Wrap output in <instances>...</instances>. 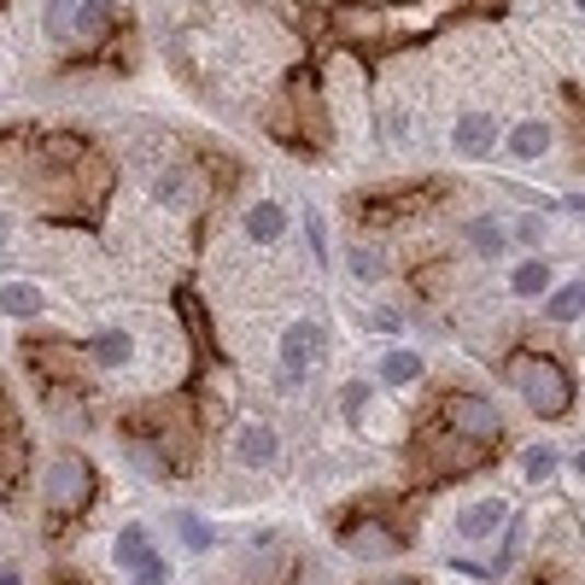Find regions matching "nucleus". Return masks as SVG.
Segmentation results:
<instances>
[{"label":"nucleus","mask_w":585,"mask_h":585,"mask_svg":"<svg viewBox=\"0 0 585 585\" xmlns=\"http://www.w3.org/2000/svg\"><path fill=\"white\" fill-rule=\"evenodd\" d=\"M364 404H369V381H346V387H340V410H346V416H364Z\"/></svg>","instance_id":"30"},{"label":"nucleus","mask_w":585,"mask_h":585,"mask_svg":"<svg viewBox=\"0 0 585 585\" xmlns=\"http://www.w3.org/2000/svg\"><path fill=\"white\" fill-rule=\"evenodd\" d=\"M509 521H515V509L504 504V497H474V504L457 515V539H462V544H486V539H497Z\"/></svg>","instance_id":"7"},{"label":"nucleus","mask_w":585,"mask_h":585,"mask_svg":"<svg viewBox=\"0 0 585 585\" xmlns=\"http://www.w3.org/2000/svg\"><path fill=\"white\" fill-rule=\"evenodd\" d=\"M497 147H504V124H497V112H462L451 124V152H457V159H492Z\"/></svg>","instance_id":"6"},{"label":"nucleus","mask_w":585,"mask_h":585,"mask_svg":"<svg viewBox=\"0 0 585 585\" xmlns=\"http://www.w3.org/2000/svg\"><path fill=\"white\" fill-rule=\"evenodd\" d=\"M509 240H521V246H539V240H544V217H539V211H521V217H515V229H509Z\"/></svg>","instance_id":"28"},{"label":"nucleus","mask_w":585,"mask_h":585,"mask_svg":"<svg viewBox=\"0 0 585 585\" xmlns=\"http://www.w3.org/2000/svg\"><path fill=\"white\" fill-rule=\"evenodd\" d=\"M504 152H509V159H521V164H539L550 152V124H544V117H521V124H509L504 129Z\"/></svg>","instance_id":"9"},{"label":"nucleus","mask_w":585,"mask_h":585,"mask_svg":"<svg viewBox=\"0 0 585 585\" xmlns=\"http://www.w3.org/2000/svg\"><path fill=\"white\" fill-rule=\"evenodd\" d=\"M282 234H287V205H282V199L246 205V240H257V246H275Z\"/></svg>","instance_id":"10"},{"label":"nucleus","mask_w":585,"mask_h":585,"mask_svg":"<svg viewBox=\"0 0 585 585\" xmlns=\"http://www.w3.org/2000/svg\"><path fill=\"white\" fill-rule=\"evenodd\" d=\"M567 469H574V474L585 480V445H580V451H574V457H567Z\"/></svg>","instance_id":"32"},{"label":"nucleus","mask_w":585,"mask_h":585,"mask_svg":"<svg viewBox=\"0 0 585 585\" xmlns=\"http://www.w3.org/2000/svg\"><path fill=\"white\" fill-rule=\"evenodd\" d=\"M574 7H580V12H585V0H574Z\"/></svg>","instance_id":"38"},{"label":"nucleus","mask_w":585,"mask_h":585,"mask_svg":"<svg viewBox=\"0 0 585 585\" xmlns=\"http://www.w3.org/2000/svg\"><path fill=\"white\" fill-rule=\"evenodd\" d=\"M346 269H352V282H381V275H387V257L375 252V246H352V252H346Z\"/></svg>","instance_id":"23"},{"label":"nucleus","mask_w":585,"mask_h":585,"mask_svg":"<svg viewBox=\"0 0 585 585\" xmlns=\"http://www.w3.org/2000/svg\"><path fill=\"white\" fill-rule=\"evenodd\" d=\"M521 544H527V527H521V521H509V527H504V550H497V562H486V574H492V580H504L509 567H515V557H521Z\"/></svg>","instance_id":"24"},{"label":"nucleus","mask_w":585,"mask_h":585,"mask_svg":"<svg viewBox=\"0 0 585 585\" xmlns=\"http://www.w3.org/2000/svg\"><path fill=\"white\" fill-rule=\"evenodd\" d=\"M282 375H299V381H311V369L322 364V352H329V329H322L317 317H292L282 329Z\"/></svg>","instance_id":"5"},{"label":"nucleus","mask_w":585,"mask_h":585,"mask_svg":"<svg viewBox=\"0 0 585 585\" xmlns=\"http://www.w3.org/2000/svg\"><path fill=\"white\" fill-rule=\"evenodd\" d=\"M129 357H135L129 329H100V334H94V364H100V369H124Z\"/></svg>","instance_id":"20"},{"label":"nucleus","mask_w":585,"mask_h":585,"mask_svg":"<svg viewBox=\"0 0 585 585\" xmlns=\"http://www.w3.org/2000/svg\"><path fill=\"white\" fill-rule=\"evenodd\" d=\"M24 357L47 375V381H77V346H71V340H54V346H30Z\"/></svg>","instance_id":"13"},{"label":"nucleus","mask_w":585,"mask_h":585,"mask_svg":"<svg viewBox=\"0 0 585 585\" xmlns=\"http://www.w3.org/2000/svg\"><path fill=\"white\" fill-rule=\"evenodd\" d=\"M486 451H492V445H480V439H462V434H451V427H439V422H434V434L422 439L416 462H422L427 474H445V480H457V474H474L480 462H486Z\"/></svg>","instance_id":"4"},{"label":"nucleus","mask_w":585,"mask_h":585,"mask_svg":"<svg viewBox=\"0 0 585 585\" xmlns=\"http://www.w3.org/2000/svg\"><path fill=\"white\" fill-rule=\"evenodd\" d=\"M0 311H7L12 322H30V317L47 311V299H42L36 282H0Z\"/></svg>","instance_id":"14"},{"label":"nucleus","mask_w":585,"mask_h":585,"mask_svg":"<svg viewBox=\"0 0 585 585\" xmlns=\"http://www.w3.org/2000/svg\"><path fill=\"white\" fill-rule=\"evenodd\" d=\"M422 375H427V364H422V352H410V346H399V352H387V357H381V369H375V381H381V387H392V392H399V387H416V381H422Z\"/></svg>","instance_id":"11"},{"label":"nucleus","mask_w":585,"mask_h":585,"mask_svg":"<svg viewBox=\"0 0 585 585\" xmlns=\"http://www.w3.org/2000/svg\"><path fill=\"white\" fill-rule=\"evenodd\" d=\"M141 585H147V580H141Z\"/></svg>","instance_id":"39"},{"label":"nucleus","mask_w":585,"mask_h":585,"mask_svg":"<svg viewBox=\"0 0 585 585\" xmlns=\"http://www.w3.org/2000/svg\"><path fill=\"white\" fill-rule=\"evenodd\" d=\"M117 12H124V0H82V12H77V36L100 42V36H106V30L117 24Z\"/></svg>","instance_id":"18"},{"label":"nucleus","mask_w":585,"mask_h":585,"mask_svg":"<svg viewBox=\"0 0 585 585\" xmlns=\"http://www.w3.org/2000/svg\"><path fill=\"white\" fill-rule=\"evenodd\" d=\"M369 585H416V580H369Z\"/></svg>","instance_id":"36"},{"label":"nucleus","mask_w":585,"mask_h":585,"mask_svg":"<svg viewBox=\"0 0 585 585\" xmlns=\"http://www.w3.org/2000/svg\"><path fill=\"white\" fill-rule=\"evenodd\" d=\"M557 469H562V451H557V445H527V451H521V474H527V480H550Z\"/></svg>","instance_id":"22"},{"label":"nucleus","mask_w":585,"mask_h":585,"mask_svg":"<svg viewBox=\"0 0 585 585\" xmlns=\"http://www.w3.org/2000/svg\"><path fill=\"white\" fill-rule=\"evenodd\" d=\"M275 457H282L275 422H240V434H234V462L240 469H275Z\"/></svg>","instance_id":"8"},{"label":"nucleus","mask_w":585,"mask_h":585,"mask_svg":"<svg viewBox=\"0 0 585 585\" xmlns=\"http://www.w3.org/2000/svg\"><path fill=\"white\" fill-rule=\"evenodd\" d=\"M77 12H82V0H47L42 7V36L47 42H71L77 36Z\"/></svg>","instance_id":"19"},{"label":"nucleus","mask_w":585,"mask_h":585,"mask_svg":"<svg viewBox=\"0 0 585 585\" xmlns=\"http://www.w3.org/2000/svg\"><path fill=\"white\" fill-rule=\"evenodd\" d=\"M381 141L387 147H404L410 141V112L404 106H381Z\"/></svg>","instance_id":"27"},{"label":"nucleus","mask_w":585,"mask_h":585,"mask_svg":"<svg viewBox=\"0 0 585 585\" xmlns=\"http://www.w3.org/2000/svg\"><path fill=\"white\" fill-rule=\"evenodd\" d=\"M135 574H141L147 585H170V562L159 557V550H147V562H141V567H135Z\"/></svg>","instance_id":"31"},{"label":"nucleus","mask_w":585,"mask_h":585,"mask_svg":"<svg viewBox=\"0 0 585 585\" xmlns=\"http://www.w3.org/2000/svg\"><path fill=\"white\" fill-rule=\"evenodd\" d=\"M346 550H352V557H392V550H399V532H381V527H346Z\"/></svg>","instance_id":"21"},{"label":"nucleus","mask_w":585,"mask_h":585,"mask_svg":"<svg viewBox=\"0 0 585 585\" xmlns=\"http://www.w3.org/2000/svg\"><path fill=\"white\" fill-rule=\"evenodd\" d=\"M176 527H182V544H187V550H211V527H205L199 515H182Z\"/></svg>","instance_id":"29"},{"label":"nucleus","mask_w":585,"mask_h":585,"mask_svg":"<svg viewBox=\"0 0 585 585\" xmlns=\"http://www.w3.org/2000/svg\"><path fill=\"white\" fill-rule=\"evenodd\" d=\"M504 381L521 392V404L539 422H562L567 410H574V375H567L557 357H544V352H509L504 357Z\"/></svg>","instance_id":"1"},{"label":"nucleus","mask_w":585,"mask_h":585,"mask_svg":"<svg viewBox=\"0 0 585 585\" xmlns=\"http://www.w3.org/2000/svg\"><path fill=\"white\" fill-rule=\"evenodd\" d=\"M152 199H159L164 211H187V205H194V176H187V170H159V176H152Z\"/></svg>","instance_id":"16"},{"label":"nucleus","mask_w":585,"mask_h":585,"mask_svg":"<svg viewBox=\"0 0 585 585\" xmlns=\"http://www.w3.org/2000/svg\"><path fill=\"white\" fill-rule=\"evenodd\" d=\"M550 282H557V269H550V257H527V264H515L509 269V292H515V299H544V292H550Z\"/></svg>","instance_id":"12"},{"label":"nucleus","mask_w":585,"mask_h":585,"mask_svg":"<svg viewBox=\"0 0 585 585\" xmlns=\"http://www.w3.org/2000/svg\"><path fill=\"white\" fill-rule=\"evenodd\" d=\"M42 504H47V515H82V509H89L94 504V469H89V457L65 451V457L47 462Z\"/></svg>","instance_id":"2"},{"label":"nucleus","mask_w":585,"mask_h":585,"mask_svg":"<svg viewBox=\"0 0 585 585\" xmlns=\"http://www.w3.org/2000/svg\"><path fill=\"white\" fill-rule=\"evenodd\" d=\"M305 246H311V257H317L322 269L334 264V252H329V229H322V211H317V205H305Z\"/></svg>","instance_id":"25"},{"label":"nucleus","mask_w":585,"mask_h":585,"mask_svg":"<svg viewBox=\"0 0 585 585\" xmlns=\"http://www.w3.org/2000/svg\"><path fill=\"white\" fill-rule=\"evenodd\" d=\"M462 234H469V246L480 257H504L509 252V229L497 217H469V229H462Z\"/></svg>","instance_id":"17"},{"label":"nucleus","mask_w":585,"mask_h":585,"mask_svg":"<svg viewBox=\"0 0 585 585\" xmlns=\"http://www.w3.org/2000/svg\"><path fill=\"white\" fill-rule=\"evenodd\" d=\"M0 585H24V580H19V567H0Z\"/></svg>","instance_id":"35"},{"label":"nucleus","mask_w":585,"mask_h":585,"mask_svg":"<svg viewBox=\"0 0 585 585\" xmlns=\"http://www.w3.org/2000/svg\"><path fill=\"white\" fill-rule=\"evenodd\" d=\"M434 422L439 427H451V434L462 439H480V445H497L504 439V416H497V404L486 399V392H445L439 410H434Z\"/></svg>","instance_id":"3"},{"label":"nucleus","mask_w":585,"mask_h":585,"mask_svg":"<svg viewBox=\"0 0 585 585\" xmlns=\"http://www.w3.org/2000/svg\"><path fill=\"white\" fill-rule=\"evenodd\" d=\"M580 305H585V275H580Z\"/></svg>","instance_id":"37"},{"label":"nucleus","mask_w":585,"mask_h":585,"mask_svg":"<svg viewBox=\"0 0 585 585\" xmlns=\"http://www.w3.org/2000/svg\"><path fill=\"white\" fill-rule=\"evenodd\" d=\"M567 211H574V217H585V194H567Z\"/></svg>","instance_id":"34"},{"label":"nucleus","mask_w":585,"mask_h":585,"mask_svg":"<svg viewBox=\"0 0 585 585\" xmlns=\"http://www.w3.org/2000/svg\"><path fill=\"white\" fill-rule=\"evenodd\" d=\"M147 550H152V539H147V527H141V521L117 527V539H112V562L124 567V574H135V567L147 562Z\"/></svg>","instance_id":"15"},{"label":"nucleus","mask_w":585,"mask_h":585,"mask_svg":"<svg viewBox=\"0 0 585 585\" xmlns=\"http://www.w3.org/2000/svg\"><path fill=\"white\" fill-rule=\"evenodd\" d=\"M544 317H550V322H574V317H585L580 282H574V287H562V292H544Z\"/></svg>","instance_id":"26"},{"label":"nucleus","mask_w":585,"mask_h":585,"mask_svg":"<svg viewBox=\"0 0 585 585\" xmlns=\"http://www.w3.org/2000/svg\"><path fill=\"white\" fill-rule=\"evenodd\" d=\"M7 240H12V217L0 211V252H7Z\"/></svg>","instance_id":"33"}]
</instances>
